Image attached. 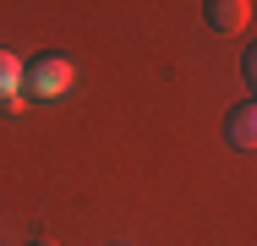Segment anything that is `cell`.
Masks as SVG:
<instances>
[{
    "mask_svg": "<svg viewBox=\"0 0 257 246\" xmlns=\"http://www.w3.org/2000/svg\"><path fill=\"white\" fill-rule=\"evenodd\" d=\"M77 88V60L71 55H39L33 66H22V93L33 98H60Z\"/></svg>",
    "mask_w": 257,
    "mask_h": 246,
    "instance_id": "obj_1",
    "label": "cell"
},
{
    "mask_svg": "<svg viewBox=\"0 0 257 246\" xmlns=\"http://www.w3.org/2000/svg\"><path fill=\"white\" fill-rule=\"evenodd\" d=\"M203 17H208L213 33H241V28L252 22V0H208Z\"/></svg>",
    "mask_w": 257,
    "mask_h": 246,
    "instance_id": "obj_2",
    "label": "cell"
},
{
    "mask_svg": "<svg viewBox=\"0 0 257 246\" xmlns=\"http://www.w3.org/2000/svg\"><path fill=\"white\" fill-rule=\"evenodd\" d=\"M224 137H230V148H257V98L235 104L224 115Z\"/></svg>",
    "mask_w": 257,
    "mask_h": 246,
    "instance_id": "obj_3",
    "label": "cell"
},
{
    "mask_svg": "<svg viewBox=\"0 0 257 246\" xmlns=\"http://www.w3.org/2000/svg\"><path fill=\"white\" fill-rule=\"evenodd\" d=\"M17 93H22V60H17L11 49H0V104L17 98Z\"/></svg>",
    "mask_w": 257,
    "mask_h": 246,
    "instance_id": "obj_4",
    "label": "cell"
},
{
    "mask_svg": "<svg viewBox=\"0 0 257 246\" xmlns=\"http://www.w3.org/2000/svg\"><path fill=\"white\" fill-rule=\"evenodd\" d=\"M241 71H246V82H252V93H257V44L246 49V60H241Z\"/></svg>",
    "mask_w": 257,
    "mask_h": 246,
    "instance_id": "obj_5",
    "label": "cell"
},
{
    "mask_svg": "<svg viewBox=\"0 0 257 246\" xmlns=\"http://www.w3.org/2000/svg\"><path fill=\"white\" fill-rule=\"evenodd\" d=\"M28 246H55V241H28Z\"/></svg>",
    "mask_w": 257,
    "mask_h": 246,
    "instance_id": "obj_6",
    "label": "cell"
}]
</instances>
